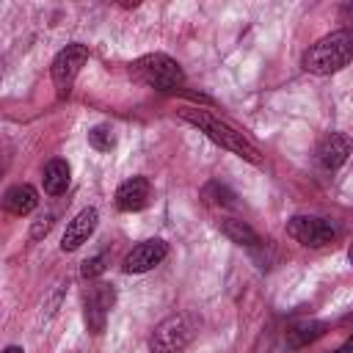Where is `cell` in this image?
Returning <instances> with one entry per match:
<instances>
[{"label":"cell","instance_id":"8992f818","mask_svg":"<svg viewBox=\"0 0 353 353\" xmlns=\"http://www.w3.org/2000/svg\"><path fill=\"white\" fill-rule=\"evenodd\" d=\"M88 61V47L85 44H66L55 58H52V83L58 88V94H69L80 66Z\"/></svg>","mask_w":353,"mask_h":353},{"label":"cell","instance_id":"7c38bea8","mask_svg":"<svg viewBox=\"0 0 353 353\" xmlns=\"http://www.w3.org/2000/svg\"><path fill=\"white\" fill-rule=\"evenodd\" d=\"M3 207H6V212L22 218V215H28V212H33V210L39 207V193H36V188H30V185H14V188L6 190Z\"/></svg>","mask_w":353,"mask_h":353},{"label":"cell","instance_id":"44dd1931","mask_svg":"<svg viewBox=\"0 0 353 353\" xmlns=\"http://www.w3.org/2000/svg\"><path fill=\"white\" fill-rule=\"evenodd\" d=\"M342 323H345V325H353V314H347V317H345Z\"/></svg>","mask_w":353,"mask_h":353},{"label":"cell","instance_id":"52a82bcc","mask_svg":"<svg viewBox=\"0 0 353 353\" xmlns=\"http://www.w3.org/2000/svg\"><path fill=\"white\" fill-rule=\"evenodd\" d=\"M113 301H116L113 284L97 281V284L88 287V292H85V325H88L91 334H102L105 331V323H108V314L113 309Z\"/></svg>","mask_w":353,"mask_h":353},{"label":"cell","instance_id":"5bb4252c","mask_svg":"<svg viewBox=\"0 0 353 353\" xmlns=\"http://www.w3.org/2000/svg\"><path fill=\"white\" fill-rule=\"evenodd\" d=\"M325 323L323 320H303V323H295L290 331H287V345L290 347H303L314 339H320L325 334Z\"/></svg>","mask_w":353,"mask_h":353},{"label":"cell","instance_id":"277c9868","mask_svg":"<svg viewBox=\"0 0 353 353\" xmlns=\"http://www.w3.org/2000/svg\"><path fill=\"white\" fill-rule=\"evenodd\" d=\"M196 331H199V320L190 312L171 314L154 325L149 347H152V353H179L196 336Z\"/></svg>","mask_w":353,"mask_h":353},{"label":"cell","instance_id":"ffe728a7","mask_svg":"<svg viewBox=\"0 0 353 353\" xmlns=\"http://www.w3.org/2000/svg\"><path fill=\"white\" fill-rule=\"evenodd\" d=\"M3 353H25V350H22V347H17V345H8Z\"/></svg>","mask_w":353,"mask_h":353},{"label":"cell","instance_id":"4fadbf2b","mask_svg":"<svg viewBox=\"0 0 353 353\" xmlns=\"http://www.w3.org/2000/svg\"><path fill=\"white\" fill-rule=\"evenodd\" d=\"M41 185H44V193H50V196L63 193V190H66V185H69V163H66V160H61V157L50 160V163L44 165Z\"/></svg>","mask_w":353,"mask_h":353},{"label":"cell","instance_id":"9c48e42d","mask_svg":"<svg viewBox=\"0 0 353 353\" xmlns=\"http://www.w3.org/2000/svg\"><path fill=\"white\" fill-rule=\"evenodd\" d=\"M97 221H99V212H97L94 207L80 210V212L69 221V226H66V232H63V237H61V251H77L83 243H88V237H91L94 229H97Z\"/></svg>","mask_w":353,"mask_h":353},{"label":"cell","instance_id":"30bf717a","mask_svg":"<svg viewBox=\"0 0 353 353\" xmlns=\"http://www.w3.org/2000/svg\"><path fill=\"white\" fill-rule=\"evenodd\" d=\"M149 193H152L149 179L146 176H132V179H127V182L119 185V190H116V207L121 212H138V210L146 207Z\"/></svg>","mask_w":353,"mask_h":353},{"label":"cell","instance_id":"9a60e30c","mask_svg":"<svg viewBox=\"0 0 353 353\" xmlns=\"http://www.w3.org/2000/svg\"><path fill=\"white\" fill-rule=\"evenodd\" d=\"M221 232L232 240V243H237V245H256L259 243V234L248 226V223H243V221H234V218H226V221H221Z\"/></svg>","mask_w":353,"mask_h":353},{"label":"cell","instance_id":"6da1fadb","mask_svg":"<svg viewBox=\"0 0 353 353\" xmlns=\"http://www.w3.org/2000/svg\"><path fill=\"white\" fill-rule=\"evenodd\" d=\"M350 58H353V33L342 28L317 39L303 52V69L312 74H334L342 66H347Z\"/></svg>","mask_w":353,"mask_h":353},{"label":"cell","instance_id":"5b68a950","mask_svg":"<svg viewBox=\"0 0 353 353\" xmlns=\"http://www.w3.org/2000/svg\"><path fill=\"white\" fill-rule=\"evenodd\" d=\"M287 234H290L292 240H298L301 245H306V248H323V245H328V243L336 240L339 229H336V223L328 221V218L295 215V218H290V223H287Z\"/></svg>","mask_w":353,"mask_h":353},{"label":"cell","instance_id":"2e32d148","mask_svg":"<svg viewBox=\"0 0 353 353\" xmlns=\"http://www.w3.org/2000/svg\"><path fill=\"white\" fill-rule=\"evenodd\" d=\"M88 143L94 149H99V152H110L116 146V135H113V130L108 124H97V127L88 130Z\"/></svg>","mask_w":353,"mask_h":353},{"label":"cell","instance_id":"3957f363","mask_svg":"<svg viewBox=\"0 0 353 353\" xmlns=\"http://www.w3.org/2000/svg\"><path fill=\"white\" fill-rule=\"evenodd\" d=\"M132 74H135L141 83H146V85H152V88H157V91H165V94L179 91L182 83H185L182 66H179L174 58L163 55V52H149V55L138 58V61L132 63Z\"/></svg>","mask_w":353,"mask_h":353},{"label":"cell","instance_id":"7a4b0ae2","mask_svg":"<svg viewBox=\"0 0 353 353\" xmlns=\"http://www.w3.org/2000/svg\"><path fill=\"white\" fill-rule=\"evenodd\" d=\"M179 116L185 119V121H190L193 127H199L210 141H215L218 146H223V149H229V152H234V154H240V157H245V160H251V163H259L262 157H259V152H256V146L243 135V132H237L234 127H229L226 121H221L218 116H212L210 110H199V108H185V110H179Z\"/></svg>","mask_w":353,"mask_h":353},{"label":"cell","instance_id":"ac0fdd59","mask_svg":"<svg viewBox=\"0 0 353 353\" xmlns=\"http://www.w3.org/2000/svg\"><path fill=\"white\" fill-rule=\"evenodd\" d=\"M50 226H52V215H41V218L33 223V229H30V237H33V240H39L41 234H47V232H50Z\"/></svg>","mask_w":353,"mask_h":353},{"label":"cell","instance_id":"d6986e66","mask_svg":"<svg viewBox=\"0 0 353 353\" xmlns=\"http://www.w3.org/2000/svg\"><path fill=\"white\" fill-rule=\"evenodd\" d=\"M334 353H353V334H350V336L345 339V345H339Z\"/></svg>","mask_w":353,"mask_h":353},{"label":"cell","instance_id":"603a6c76","mask_svg":"<svg viewBox=\"0 0 353 353\" xmlns=\"http://www.w3.org/2000/svg\"><path fill=\"white\" fill-rule=\"evenodd\" d=\"M347 256H350V265H353V243H350V251H347Z\"/></svg>","mask_w":353,"mask_h":353},{"label":"cell","instance_id":"ba28073f","mask_svg":"<svg viewBox=\"0 0 353 353\" xmlns=\"http://www.w3.org/2000/svg\"><path fill=\"white\" fill-rule=\"evenodd\" d=\"M165 254H168V245L163 243V240H143V243H138L127 256H124V273H146V270H152L154 265H160L163 259H165Z\"/></svg>","mask_w":353,"mask_h":353},{"label":"cell","instance_id":"8fae6325","mask_svg":"<svg viewBox=\"0 0 353 353\" xmlns=\"http://www.w3.org/2000/svg\"><path fill=\"white\" fill-rule=\"evenodd\" d=\"M350 154V138L342 132H331L317 143V163L323 168H339Z\"/></svg>","mask_w":353,"mask_h":353},{"label":"cell","instance_id":"7402d4cb","mask_svg":"<svg viewBox=\"0 0 353 353\" xmlns=\"http://www.w3.org/2000/svg\"><path fill=\"white\" fill-rule=\"evenodd\" d=\"M345 14H350V19H353V6H347V8H345Z\"/></svg>","mask_w":353,"mask_h":353},{"label":"cell","instance_id":"e0dca14e","mask_svg":"<svg viewBox=\"0 0 353 353\" xmlns=\"http://www.w3.org/2000/svg\"><path fill=\"white\" fill-rule=\"evenodd\" d=\"M105 262H108V254H97V256L85 259V262H83V276H85V279H97V276L105 270Z\"/></svg>","mask_w":353,"mask_h":353}]
</instances>
